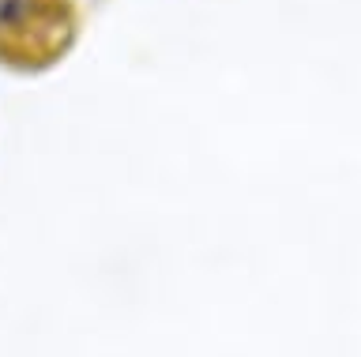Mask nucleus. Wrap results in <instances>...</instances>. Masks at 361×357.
I'll return each mask as SVG.
<instances>
[{
  "label": "nucleus",
  "mask_w": 361,
  "mask_h": 357,
  "mask_svg": "<svg viewBox=\"0 0 361 357\" xmlns=\"http://www.w3.org/2000/svg\"><path fill=\"white\" fill-rule=\"evenodd\" d=\"M75 30L72 0H0V61L19 72L64 61Z\"/></svg>",
  "instance_id": "nucleus-1"
}]
</instances>
